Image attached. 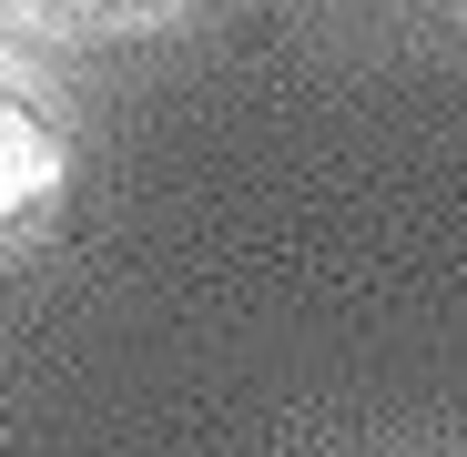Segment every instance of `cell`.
<instances>
[{"label":"cell","instance_id":"cell-2","mask_svg":"<svg viewBox=\"0 0 467 457\" xmlns=\"http://www.w3.org/2000/svg\"><path fill=\"white\" fill-rule=\"evenodd\" d=\"M71 11H122V0H71Z\"/></svg>","mask_w":467,"mask_h":457},{"label":"cell","instance_id":"cell-1","mask_svg":"<svg viewBox=\"0 0 467 457\" xmlns=\"http://www.w3.org/2000/svg\"><path fill=\"white\" fill-rule=\"evenodd\" d=\"M61 183V142H51V122L0 82V234H11L21 213H41V193Z\"/></svg>","mask_w":467,"mask_h":457}]
</instances>
